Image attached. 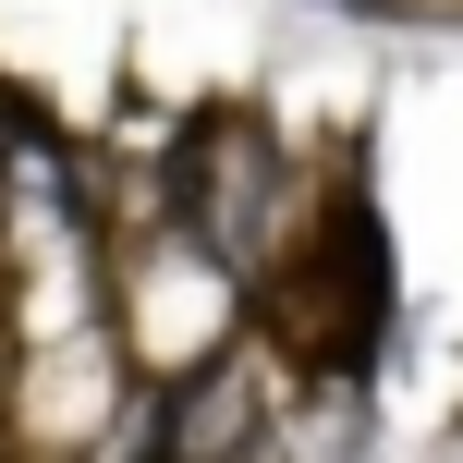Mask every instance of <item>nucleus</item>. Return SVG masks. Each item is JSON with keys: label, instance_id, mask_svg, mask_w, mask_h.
Listing matches in <instances>:
<instances>
[{"label": "nucleus", "instance_id": "obj_1", "mask_svg": "<svg viewBox=\"0 0 463 463\" xmlns=\"http://www.w3.org/2000/svg\"><path fill=\"white\" fill-rule=\"evenodd\" d=\"M256 317L280 329V342H293V366H366V342H378V317H391V280H378V220L366 208H342V256H329V232L317 244L293 256V269L269 280V293H256Z\"/></svg>", "mask_w": 463, "mask_h": 463}]
</instances>
